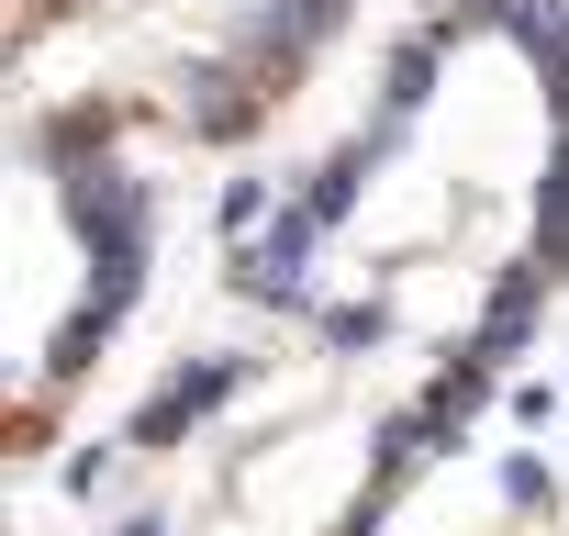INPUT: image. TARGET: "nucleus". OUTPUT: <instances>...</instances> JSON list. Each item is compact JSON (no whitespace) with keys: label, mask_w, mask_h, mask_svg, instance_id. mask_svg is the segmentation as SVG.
<instances>
[{"label":"nucleus","mask_w":569,"mask_h":536,"mask_svg":"<svg viewBox=\"0 0 569 536\" xmlns=\"http://www.w3.org/2000/svg\"><path fill=\"white\" fill-rule=\"evenodd\" d=\"M358 34V0H12V168H23V302H12V458H57L112 280H134L123 190L146 157H246L302 112Z\"/></svg>","instance_id":"nucleus-2"},{"label":"nucleus","mask_w":569,"mask_h":536,"mask_svg":"<svg viewBox=\"0 0 569 536\" xmlns=\"http://www.w3.org/2000/svg\"><path fill=\"white\" fill-rule=\"evenodd\" d=\"M569 257V23L447 0L79 469L101 536H369Z\"/></svg>","instance_id":"nucleus-1"}]
</instances>
